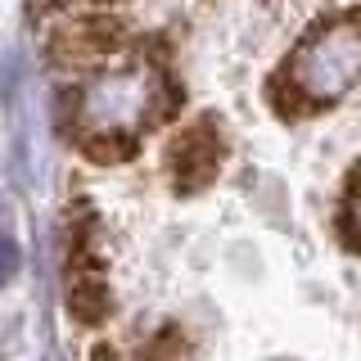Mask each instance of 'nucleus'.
<instances>
[{
    "label": "nucleus",
    "mask_w": 361,
    "mask_h": 361,
    "mask_svg": "<svg viewBox=\"0 0 361 361\" xmlns=\"http://www.w3.org/2000/svg\"><path fill=\"white\" fill-rule=\"evenodd\" d=\"M361 82V14L325 23L316 37H307L293 50L285 68V86L298 104L321 109L334 104Z\"/></svg>",
    "instance_id": "1"
},
{
    "label": "nucleus",
    "mask_w": 361,
    "mask_h": 361,
    "mask_svg": "<svg viewBox=\"0 0 361 361\" xmlns=\"http://www.w3.org/2000/svg\"><path fill=\"white\" fill-rule=\"evenodd\" d=\"M149 118H158V77L149 68H127V73H104L82 90V122L86 140H131Z\"/></svg>",
    "instance_id": "2"
},
{
    "label": "nucleus",
    "mask_w": 361,
    "mask_h": 361,
    "mask_svg": "<svg viewBox=\"0 0 361 361\" xmlns=\"http://www.w3.org/2000/svg\"><path fill=\"white\" fill-rule=\"evenodd\" d=\"M212 163H217V149L208 145V131H199V135H185L180 140V176L185 180H208L212 176Z\"/></svg>",
    "instance_id": "3"
},
{
    "label": "nucleus",
    "mask_w": 361,
    "mask_h": 361,
    "mask_svg": "<svg viewBox=\"0 0 361 361\" xmlns=\"http://www.w3.org/2000/svg\"><path fill=\"white\" fill-rule=\"evenodd\" d=\"M18 271V244L14 240H0V285Z\"/></svg>",
    "instance_id": "4"
},
{
    "label": "nucleus",
    "mask_w": 361,
    "mask_h": 361,
    "mask_svg": "<svg viewBox=\"0 0 361 361\" xmlns=\"http://www.w3.org/2000/svg\"><path fill=\"white\" fill-rule=\"evenodd\" d=\"M348 231H353V240L361 244V180L353 185V199H348Z\"/></svg>",
    "instance_id": "5"
}]
</instances>
